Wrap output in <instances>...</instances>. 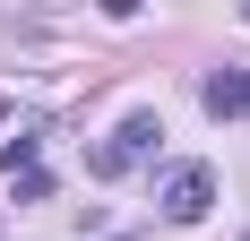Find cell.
Instances as JSON below:
<instances>
[{
	"label": "cell",
	"mask_w": 250,
	"mask_h": 241,
	"mask_svg": "<svg viewBox=\"0 0 250 241\" xmlns=\"http://www.w3.org/2000/svg\"><path fill=\"white\" fill-rule=\"evenodd\" d=\"M155 138H164V120H155V112H129L121 129H112V138H104L95 155H86V172H95V181H121V172L138 164V155H155Z\"/></svg>",
	"instance_id": "1"
},
{
	"label": "cell",
	"mask_w": 250,
	"mask_h": 241,
	"mask_svg": "<svg viewBox=\"0 0 250 241\" xmlns=\"http://www.w3.org/2000/svg\"><path fill=\"white\" fill-rule=\"evenodd\" d=\"M155 207H164L173 224H199L207 207H216V172H207V164H173V172H164V198H155Z\"/></svg>",
	"instance_id": "2"
},
{
	"label": "cell",
	"mask_w": 250,
	"mask_h": 241,
	"mask_svg": "<svg viewBox=\"0 0 250 241\" xmlns=\"http://www.w3.org/2000/svg\"><path fill=\"white\" fill-rule=\"evenodd\" d=\"M199 103H207L216 120H242V112H250V69H233V60H225V69H207Z\"/></svg>",
	"instance_id": "3"
},
{
	"label": "cell",
	"mask_w": 250,
	"mask_h": 241,
	"mask_svg": "<svg viewBox=\"0 0 250 241\" xmlns=\"http://www.w3.org/2000/svg\"><path fill=\"white\" fill-rule=\"evenodd\" d=\"M35 155H43V138H35V129H18V138L0 146V164H9V181H18V172H35Z\"/></svg>",
	"instance_id": "4"
},
{
	"label": "cell",
	"mask_w": 250,
	"mask_h": 241,
	"mask_svg": "<svg viewBox=\"0 0 250 241\" xmlns=\"http://www.w3.org/2000/svg\"><path fill=\"white\" fill-rule=\"evenodd\" d=\"M0 120H9V103H0Z\"/></svg>",
	"instance_id": "5"
},
{
	"label": "cell",
	"mask_w": 250,
	"mask_h": 241,
	"mask_svg": "<svg viewBox=\"0 0 250 241\" xmlns=\"http://www.w3.org/2000/svg\"><path fill=\"white\" fill-rule=\"evenodd\" d=\"M242 18H250V9H242Z\"/></svg>",
	"instance_id": "6"
}]
</instances>
